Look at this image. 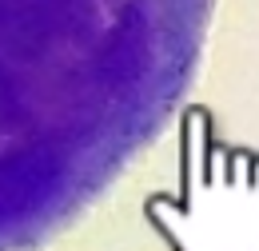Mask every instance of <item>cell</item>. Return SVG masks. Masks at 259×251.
Listing matches in <instances>:
<instances>
[{"label": "cell", "instance_id": "cell-1", "mask_svg": "<svg viewBox=\"0 0 259 251\" xmlns=\"http://www.w3.org/2000/svg\"><path fill=\"white\" fill-rule=\"evenodd\" d=\"M215 0H0V251L68 231L180 112Z\"/></svg>", "mask_w": 259, "mask_h": 251}]
</instances>
